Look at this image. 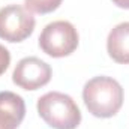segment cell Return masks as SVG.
I'll return each instance as SVG.
<instances>
[{
    "label": "cell",
    "instance_id": "1",
    "mask_svg": "<svg viewBox=\"0 0 129 129\" xmlns=\"http://www.w3.org/2000/svg\"><path fill=\"white\" fill-rule=\"evenodd\" d=\"M123 89L111 77H95L84 84L83 101L95 117L110 119L116 116L123 105Z\"/></svg>",
    "mask_w": 129,
    "mask_h": 129
},
{
    "label": "cell",
    "instance_id": "2",
    "mask_svg": "<svg viewBox=\"0 0 129 129\" xmlns=\"http://www.w3.org/2000/svg\"><path fill=\"white\" fill-rule=\"evenodd\" d=\"M41 119L53 129H77L81 123V111L75 101L62 92H48L36 104Z\"/></svg>",
    "mask_w": 129,
    "mask_h": 129
},
{
    "label": "cell",
    "instance_id": "3",
    "mask_svg": "<svg viewBox=\"0 0 129 129\" xmlns=\"http://www.w3.org/2000/svg\"><path fill=\"white\" fill-rule=\"evenodd\" d=\"M80 38L78 32L69 21H53L44 27L39 36V47L41 50L56 59L66 57L72 54L78 47Z\"/></svg>",
    "mask_w": 129,
    "mask_h": 129
},
{
    "label": "cell",
    "instance_id": "4",
    "mask_svg": "<svg viewBox=\"0 0 129 129\" xmlns=\"http://www.w3.org/2000/svg\"><path fill=\"white\" fill-rule=\"evenodd\" d=\"M33 14L21 5H8L0 9V38L8 42H23L35 30Z\"/></svg>",
    "mask_w": 129,
    "mask_h": 129
},
{
    "label": "cell",
    "instance_id": "5",
    "mask_svg": "<svg viewBox=\"0 0 129 129\" xmlns=\"http://www.w3.org/2000/svg\"><path fill=\"white\" fill-rule=\"evenodd\" d=\"M53 71L50 64L38 57L21 59L12 74V81L24 90H38L50 83Z\"/></svg>",
    "mask_w": 129,
    "mask_h": 129
},
{
    "label": "cell",
    "instance_id": "6",
    "mask_svg": "<svg viewBox=\"0 0 129 129\" xmlns=\"http://www.w3.org/2000/svg\"><path fill=\"white\" fill-rule=\"evenodd\" d=\"M26 116L23 98L14 92H0V129H17Z\"/></svg>",
    "mask_w": 129,
    "mask_h": 129
},
{
    "label": "cell",
    "instance_id": "7",
    "mask_svg": "<svg viewBox=\"0 0 129 129\" xmlns=\"http://www.w3.org/2000/svg\"><path fill=\"white\" fill-rule=\"evenodd\" d=\"M108 56L120 64H129V23L117 24L107 38Z\"/></svg>",
    "mask_w": 129,
    "mask_h": 129
},
{
    "label": "cell",
    "instance_id": "8",
    "mask_svg": "<svg viewBox=\"0 0 129 129\" xmlns=\"http://www.w3.org/2000/svg\"><path fill=\"white\" fill-rule=\"evenodd\" d=\"M24 3L30 12L50 14V12H54L62 5V0H24Z\"/></svg>",
    "mask_w": 129,
    "mask_h": 129
},
{
    "label": "cell",
    "instance_id": "9",
    "mask_svg": "<svg viewBox=\"0 0 129 129\" xmlns=\"http://www.w3.org/2000/svg\"><path fill=\"white\" fill-rule=\"evenodd\" d=\"M9 64H11V53H9L8 48H5L0 44V75L6 72Z\"/></svg>",
    "mask_w": 129,
    "mask_h": 129
},
{
    "label": "cell",
    "instance_id": "10",
    "mask_svg": "<svg viewBox=\"0 0 129 129\" xmlns=\"http://www.w3.org/2000/svg\"><path fill=\"white\" fill-rule=\"evenodd\" d=\"M113 3L119 8H123V9H129V0H113Z\"/></svg>",
    "mask_w": 129,
    "mask_h": 129
}]
</instances>
